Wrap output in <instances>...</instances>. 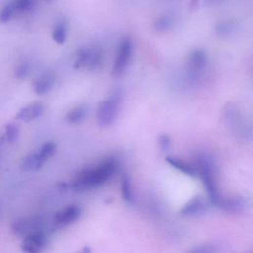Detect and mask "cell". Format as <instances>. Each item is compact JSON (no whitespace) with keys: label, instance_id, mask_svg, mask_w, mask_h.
Returning a JSON list of instances; mask_svg holds the SVG:
<instances>
[{"label":"cell","instance_id":"4fadbf2b","mask_svg":"<svg viewBox=\"0 0 253 253\" xmlns=\"http://www.w3.org/2000/svg\"><path fill=\"white\" fill-rule=\"evenodd\" d=\"M213 29L217 37L229 38L237 32L238 23L234 19H222L215 23Z\"/></svg>","mask_w":253,"mask_h":253},{"label":"cell","instance_id":"6da1fadb","mask_svg":"<svg viewBox=\"0 0 253 253\" xmlns=\"http://www.w3.org/2000/svg\"><path fill=\"white\" fill-rule=\"evenodd\" d=\"M118 170V161L115 157H108L98 165L80 171L70 186L75 191H84L98 188L108 182Z\"/></svg>","mask_w":253,"mask_h":253},{"label":"cell","instance_id":"5bb4252c","mask_svg":"<svg viewBox=\"0 0 253 253\" xmlns=\"http://www.w3.org/2000/svg\"><path fill=\"white\" fill-rule=\"evenodd\" d=\"M176 24V18L171 13H164L158 16L153 22V29L158 34H165L171 31Z\"/></svg>","mask_w":253,"mask_h":253},{"label":"cell","instance_id":"4316f807","mask_svg":"<svg viewBox=\"0 0 253 253\" xmlns=\"http://www.w3.org/2000/svg\"><path fill=\"white\" fill-rule=\"evenodd\" d=\"M184 253H219V248L214 244H202L190 248Z\"/></svg>","mask_w":253,"mask_h":253},{"label":"cell","instance_id":"5b68a950","mask_svg":"<svg viewBox=\"0 0 253 253\" xmlns=\"http://www.w3.org/2000/svg\"><path fill=\"white\" fill-rule=\"evenodd\" d=\"M132 50H133V43L131 39L129 37L124 38V40L121 42L120 46L118 48L113 69L111 71V74L113 76H120L126 71V69L130 63Z\"/></svg>","mask_w":253,"mask_h":253},{"label":"cell","instance_id":"d6986e66","mask_svg":"<svg viewBox=\"0 0 253 253\" xmlns=\"http://www.w3.org/2000/svg\"><path fill=\"white\" fill-rule=\"evenodd\" d=\"M104 58V50L100 44H92V50L90 55V60L88 63L87 68L91 71H95L103 62Z\"/></svg>","mask_w":253,"mask_h":253},{"label":"cell","instance_id":"277c9868","mask_svg":"<svg viewBox=\"0 0 253 253\" xmlns=\"http://www.w3.org/2000/svg\"><path fill=\"white\" fill-rule=\"evenodd\" d=\"M208 66V54L203 48H195L188 54L186 60V78L189 83L200 81Z\"/></svg>","mask_w":253,"mask_h":253},{"label":"cell","instance_id":"3957f363","mask_svg":"<svg viewBox=\"0 0 253 253\" xmlns=\"http://www.w3.org/2000/svg\"><path fill=\"white\" fill-rule=\"evenodd\" d=\"M123 98V90L117 88L112 91L106 100L99 102L96 111V120L101 127H109L116 122L120 113Z\"/></svg>","mask_w":253,"mask_h":253},{"label":"cell","instance_id":"d4e9b609","mask_svg":"<svg viewBox=\"0 0 253 253\" xmlns=\"http://www.w3.org/2000/svg\"><path fill=\"white\" fill-rule=\"evenodd\" d=\"M56 150V145L54 142L52 141H46L44 142L42 147L40 148V150L38 151V153L40 154V156L44 160H48L51 156H53V154L55 153Z\"/></svg>","mask_w":253,"mask_h":253},{"label":"cell","instance_id":"ba28073f","mask_svg":"<svg viewBox=\"0 0 253 253\" xmlns=\"http://www.w3.org/2000/svg\"><path fill=\"white\" fill-rule=\"evenodd\" d=\"M46 244V237L42 231H38L25 236L22 250L25 253H41Z\"/></svg>","mask_w":253,"mask_h":253},{"label":"cell","instance_id":"ac0fdd59","mask_svg":"<svg viewBox=\"0 0 253 253\" xmlns=\"http://www.w3.org/2000/svg\"><path fill=\"white\" fill-rule=\"evenodd\" d=\"M68 34V25L65 20L58 21L51 33V38L57 44H63L66 42Z\"/></svg>","mask_w":253,"mask_h":253},{"label":"cell","instance_id":"30bf717a","mask_svg":"<svg viewBox=\"0 0 253 253\" xmlns=\"http://www.w3.org/2000/svg\"><path fill=\"white\" fill-rule=\"evenodd\" d=\"M81 214V209L76 205H70L58 211L54 215V221L60 226L69 225L74 222Z\"/></svg>","mask_w":253,"mask_h":253},{"label":"cell","instance_id":"cb8c5ba5","mask_svg":"<svg viewBox=\"0 0 253 253\" xmlns=\"http://www.w3.org/2000/svg\"><path fill=\"white\" fill-rule=\"evenodd\" d=\"M31 70H32V65L29 61H21L15 67L14 74L18 79L22 80L29 76V74L31 73Z\"/></svg>","mask_w":253,"mask_h":253},{"label":"cell","instance_id":"9a60e30c","mask_svg":"<svg viewBox=\"0 0 253 253\" xmlns=\"http://www.w3.org/2000/svg\"><path fill=\"white\" fill-rule=\"evenodd\" d=\"M165 160L166 162L172 166L173 168L177 169L178 171L186 174L187 176H190V177H197V171L195 169L194 166L190 165L188 162H186L185 160L183 159H180L178 157H174V156H166L165 157Z\"/></svg>","mask_w":253,"mask_h":253},{"label":"cell","instance_id":"8fae6325","mask_svg":"<svg viewBox=\"0 0 253 253\" xmlns=\"http://www.w3.org/2000/svg\"><path fill=\"white\" fill-rule=\"evenodd\" d=\"M55 84V76L50 71H45L40 75L33 83L34 91L37 95L42 96L51 91Z\"/></svg>","mask_w":253,"mask_h":253},{"label":"cell","instance_id":"7a4b0ae2","mask_svg":"<svg viewBox=\"0 0 253 253\" xmlns=\"http://www.w3.org/2000/svg\"><path fill=\"white\" fill-rule=\"evenodd\" d=\"M196 165L197 174L201 177L211 204L219 207L222 197L217 187L214 164L211 157L207 153H198L196 156Z\"/></svg>","mask_w":253,"mask_h":253},{"label":"cell","instance_id":"e0dca14e","mask_svg":"<svg viewBox=\"0 0 253 253\" xmlns=\"http://www.w3.org/2000/svg\"><path fill=\"white\" fill-rule=\"evenodd\" d=\"M91 50H92V44L83 45L77 50L75 60H74V64H73V67L75 69H79V68H82V67L87 68L89 60H90Z\"/></svg>","mask_w":253,"mask_h":253},{"label":"cell","instance_id":"8992f818","mask_svg":"<svg viewBox=\"0 0 253 253\" xmlns=\"http://www.w3.org/2000/svg\"><path fill=\"white\" fill-rule=\"evenodd\" d=\"M42 219L38 216H25V217H20L16 220L13 221L11 224L12 231L17 234V235H24L27 236L31 233L42 231Z\"/></svg>","mask_w":253,"mask_h":253},{"label":"cell","instance_id":"484cf974","mask_svg":"<svg viewBox=\"0 0 253 253\" xmlns=\"http://www.w3.org/2000/svg\"><path fill=\"white\" fill-rule=\"evenodd\" d=\"M12 2L14 4L16 12L25 13L32 11L35 8L37 0H13Z\"/></svg>","mask_w":253,"mask_h":253},{"label":"cell","instance_id":"83f0119b","mask_svg":"<svg viewBox=\"0 0 253 253\" xmlns=\"http://www.w3.org/2000/svg\"><path fill=\"white\" fill-rule=\"evenodd\" d=\"M20 133L19 126L14 123H9L5 126V137L6 140L10 143L17 140Z\"/></svg>","mask_w":253,"mask_h":253},{"label":"cell","instance_id":"1f68e13d","mask_svg":"<svg viewBox=\"0 0 253 253\" xmlns=\"http://www.w3.org/2000/svg\"><path fill=\"white\" fill-rule=\"evenodd\" d=\"M42 1H44V2H46V3H51L53 0H42Z\"/></svg>","mask_w":253,"mask_h":253},{"label":"cell","instance_id":"4dcf8cb0","mask_svg":"<svg viewBox=\"0 0 253 253\" xmlns=\"http://www.w3.org/2000/svg\"><path fill=\"white\" fill-rule=\"evenodd\" d=\"M77 253H91V248L89 246H84L80 251Z\"/></svg>","mask_w":253,"mask_h":253},{"label":"cell","instance_id":"2e32d148","mask_svg":"<svg viewBox=\"0 0 253 253\" xmlns=\"http://www.w3.org/2000/svg\"><path fill=\"white\" fill-rule=\"evenodd\" d=\"M44 163L45 161L40 156V154L38 152H34L24 158L21 167L24 171H35L42 168Z\"/></svg>","mask_w":253,"mask_h":253},{"label":"cell","instance_id":"7c38bea8","mask_svg":"<svg viewBox=\"0 0 253 253\" xmlns=\"http://www.w3.org/2000/svg\"><path fill=\"white\" fill-rule=\"evenodd\" d=\"M207 211V204L201 197H194L188 201L181 209L180 212L183 216H193L205 212Z\"/></svg>","mask_w":253,"mask_h":253},{"label":"cell","instance_id":"603a6c76","mask_svg":"<svg viewBox=\"0 0 253 253\" xmlns=\"http://www.w3.org/2000/svg\"><path fill=\"white\" fill-rule=\"evenodd\" d=\"M16 9L14 7L13 2H9L6 5H4L0 10V23L5 24L8 23L16 14Z\"/></svg>","mask_w":253,"mask_h":253},{"label":"cell","instance_id":"44dd1931","mask_svg":"<svg viewBox=\"0 0 253 253\" xmlns=\"http://www.w3.org/2000/svg\"><path fill=\"white\" fill-rule=\"evenodd\" d=\"M219 208H222L226 211L230 212H239L244 209V203L239 198H233V199H222Z\"/></svg>","mask_w":253,"mask_h":253},{"label":"cell","instance_id":"52a82bcc","mask_svg":"<svg viewBox=\"0 0 253 253\" xmlns=\"http://www.w3.org/2000/svg\"><path fill=\"white\" fill-rule=\"evenodd\" d=\"M224 117L226 122L225 124L228 126L232 127V131H234L236 135H245L247 131L250 132L249 130H247V126H250L246 123L240 110L236 108V106H231V104H229V106L226 107L224 111Z\"/></svg>","mask_w":253,"mask_h":253},{"label":"cell","instance_id":"9c48e42d","mask_svg":"<svg viewBox=\"0 0 253 253\" xmlns=\"http://www.w3.org/2000/svg\"><path fill=\"white\" fill-rule=\"evenodd\" d=\"M45 110L44 103L36 101L23 107L16 115V119L23 122H31L40 118Z\"/></svg>","mask_w":253,"mask_h":253},{"label":"cell","instance_id":"f1b7e54d","mask_svg":"<svg viewBox=\"0 0 253 253\" xmlns=\"http://www.w3.org/2000/svg\"><path fill=\"white\" fill-rule=\"evenodd\" d=\"M157 144H158V147L159 149L166 153L170 150L171 148V145H172V139H171V136L167 133H161L158 135L157 137Z\"/></svg>","mask_w":253,"mask_h":253},{"label":"cell","instance_id":"ffe728a7","mask_svg":"<svg viewBox=\"0 0 253 253\" xmlns=\"http://www.w3.org/2000/svg\"><path fill=\"white\" fill-rule=\"evenodd\" d=\"M87 115V108L83 105L76 106L69 110L65 115V121L70 125H76L81 123Z\"/></svg>","mask_w":253,"mask_h":253},{"label":"cell","instance_id":"f546056e","mask_svg":"<svg viewBox=\"0 0 253 253\" xmlns=\"http://www.w3.org/2000/svg\"><path fill=\"white\" fill-rule=\"evenodd\" d=\"M225 1H227V0H204V3L207 6H217V5L224 3Z\"/></svg>","mask_w":253,"mask_h":253},{"label":"cell","instance_id":"7402d4cb","mask_svg":"<svg viewBox=\"0 0 253 253\" xmlns=\"http://www.w3.org/2000/svg\"><path fill=\"white\" fill-rule=\"evenodd\" d=\"M121 188H122V196L125 202L130 204L133 202V194L130 179L127 174H123L121 179Z\"/></svg>","mask_w":253,"mask_h":253}]
</instances>
